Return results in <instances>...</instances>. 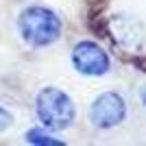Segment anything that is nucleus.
Here are the masks:
<instances>
[{
	"label": "nucleus",
	"instance_id": "obj_7",
	"mask_svg": "<svg viewBox=\"0 0 146 146\" xmlns=\"http://www.w3.org/2000/svg\"><path fill=\"white\" fill-rule=\"evenodd\" d=\"M11 122H13V116L2 107V105H0V131L9 129V127H11Z\"/></svg>",
	"mask_w": 146,
	"mask_h": 146
},
{
	"label": "nucleus",
	"instance_id": "obj_6",
	"mask_svg": "<svg viewBox=\"0 0 146 146\" xmlns=\"http://www.w3.org/2000/svg\"><path fill=\"white\" fill-rule=\"evenodd\" d=\"M26 142H29V144H35V146H61L63 144L61 140L52 137V135L46 131V127L44 129H31L29 133H26Z\"/></svg>",
	"mask_w": 146,
	"mask_h": 146
},
{
	"label": "nucleus",
	"instance_id": "obj_2",
	"mask_svg": "<svg viewBox=\"0 0 146 146\" xmlns=\"http://www.w3.org/2000/svg\"><path fill=\"white\" fill-rule=\"evenodd\" d=\"M37 118L48 131H66L74 124L76 107L72 98L59 87H44L35 98Z\"/></svg>",
	"mask_w": 146,
	"mask_h": 146
},
{
	"label": "nucleus",
	"instance_id": "obj_4",
	"mask_svg": "<svg viewBox=\"0 0 146 146\" xmlns=\"http://www.w3.org/2000/svg\"><path fill=\"white\" fill-rule=\"evenodd\" d=\"M72 66L85 76H103L109 72L111 59L96 42H79L72 50Z\"/></svg>",
	"mask_w": 146,
	"mask_h": 146
},
{
	"label": "nucleus",
	"instance_id": "obj_1",
	"mask_svg": "<svg viewBox=\"0 0 146 146\" xmlns=\"http://www.w3.org/2000/svg\"><path fill=\"white\" fill-rule=\"evenodd\" d=\"M18 31L22 39L33 48H46L52 46L61 37V18L48 7H26L18 18Z\"/></svg>",
	"mask_w": 146,
	"mask_h": 146
},
{
	"label": "nucleus",
	"instance_id": "obj_8",
	"mask_svg": "<svg viewBox=\"0 0 146 146\" xmlns=\"http://www.w3.org/2000/svg\"><path fill=\"white\" fill-rule=\"evenodd\" d=\"M140 96H142V103H144V109H146V85L142 87V94H140Z\"/></svg>",
	"mask_w": 146,
	"mask_h": 146
},
{
	"label": "nucleus",
	"instance_id": "obj_5",
	"mask_svg": "<svg viewBox=\"0 0 146 146\" xmlns=\"http://www.w3.org/2000/svg\"><path fill=\"white\" fill-rule=\"evenodd\" d=\"M109 35L116 46L127 52H137L144 44V26L140 20L127 13H118L109 20Z\"/></svg>",
	"mask_w": 146,
	"mask_h": 146
},
{
	"label": "nucleus",
	"instance_id": "obj_3",
	"mask_svg": "<svg viewBox=\"0 0 146 146\" xmlns=\"http://www.w3.org/2000/svg\"><path fill=\"white\" fill-rule=\"evenodd\" d=\"M127 118V103L118 92H103L90 105V120L96 129H113Z\"/></svg>",
	"mask_w": 146,
	"mask_h": 146
}]
</instances>
